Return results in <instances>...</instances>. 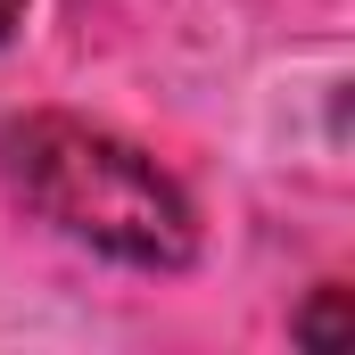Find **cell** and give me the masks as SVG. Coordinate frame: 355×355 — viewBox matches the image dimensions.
<instances>
[{"instance_id":"obj_3","label":"cell","mask_w":355,"mask_h":355,"mask_svg":"<svg viewBox=\"0 0 355 355\" xmlns=\"http://www.w3.org/2000/svg\"><path fill=\"white\" fill-rule=\"evenodd\" d=\"M17 17H25V0H0V42L17 33Z\"/></svg>"},{"instance_id":"obj_2","label":"cell","mask_w":355,"mask_h":355,"mask_svg":"<svg viewBox=\"0 0 355 355\" xmlns=\"http://www.w3.org/2000/svg\"><path fill=\"white\" fill-rule=\"evenodd\" d=\"M355 339V289H322L297 314V347H347Z\"/></svg>"},{"instance_id":"obj_1","label":"cell","mask_w":355,"mask_h":355,"mask_svg":"<svg viewBox=\"0 0 355 355\" xmlns=\"http://www.w3.org/2000/svg\"><path fill=\"white\" fill-rule=\"evenodd\" d=\"M0 174L42 223H58L67 240H83V248L116 257V265L182 272L198 257V215L174 190V174L149 149L99 132L83 116H17V124H0Z\"/></svg>"}]
</instances>
